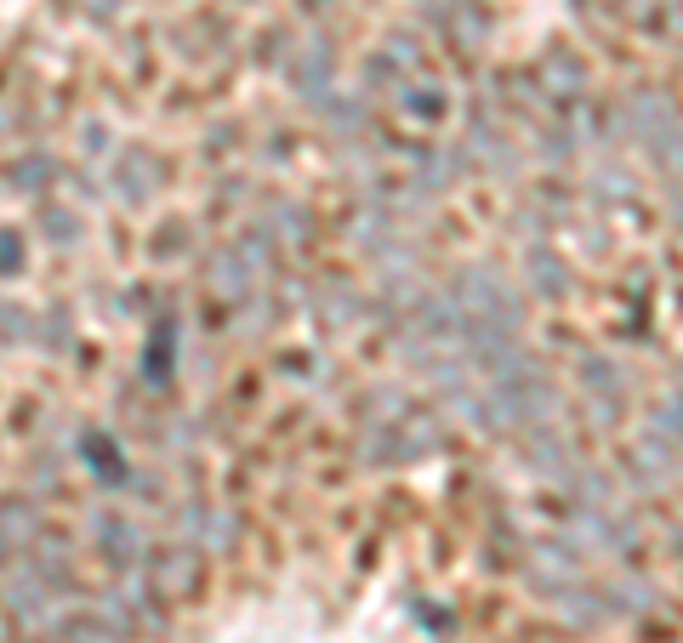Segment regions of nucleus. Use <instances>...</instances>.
I'll use <instances>...</instances> for the list:
<instances>
[{
	"label": "nucleus",
	"instance_id": "f257e3e1",
	"mask_svg": "<svg viewBox=\"0 0 683 643\" xmlns=\"http://www.w3.org/2000/svg\"><path fill=\"white\" fill-rule=\"evenodd\" d=\"M455 313L462 319H485V325H501V331H519V296L501 285V274L490 268H467L462 285H455Z\"/></svg>",
	"mask_w": 683,
	"mask_h": 643
},
{
	"label": "nucleus",
	"instance_id": "f03ea898",
	"mask_svg": "<svg viewBox=\"0 0 683 643\" xmlns=\"http://www.w3.org/2000/svg\"><path fill=\"white\" fill-rule=\"evenodd\" d=\"M291 81H296V91L308 97V103H319V97L331 91V46H325V40L302 46L296 63H291Z\"/></svg>",
	"mask_w": 683,
	"mask_h": 643
},
{
	"label": "nucleus",
	"instance_id": "7ed1b4c3",
	"mask_svg": "<svg viewBox=\"0 0 683 643\" xmlns=\"http://www.w3.org/2000/svg\"><path fill=\"white\" fill-rule=\"evenodd\" d=\"M114 183H120V194H125L132 206H143V200H148V188L160 183V160L148 154V148H125L120 165H114Z\"/></svg>",
	"mask_w": 683,
	"mask_h": 643
},
{
	"label": "nucleus",
	"instance_id": "20e7f679",
	"mask_svg": "<svg viewBox=\"0 0 683 643\" xmlns=\"http://www.w3.org/2000/svg\"><path fill=\"white\" fill-rule=\"evenodd\" d=\"M541 74L552 81V97H575L581 86H587V69H581V58H570V52H547Z\"/></svg>",
	"mask_w": 683,
	"mask_h": 643
},
{
	"label": "nucleus",
	"instance_id": "39448f33",
	"mask_svg": "<svg viewBox=\"0 0 683 643\" xmlns=\"http://www.w3.org/2000/svg\"><path fill=\"white\" fill-rule=\"evenodd\" d=\"M86 461H92V473H103V479H120V473H125L120 450H114L103 433H86Z\"/></svg>",
	"mask_w": 683,
	"mask_h": 643
},
{
	"label": "nucleus",
	"instance_id": "423d86ee",
	"mask_svg": "<svg viewBox=\"0 0 683 643\" xmlns=\"http://www.w3.org/2000/svg\"><path fill=\"white\" fill-rule=\"evenodd\" d=\"M581 382H587V387H598V393H603V405H615L621 393H626L621 370H603V359H587V364H581Z\"/></svg>",
	"mask_w": 683,
	"mask_h": 643
},
{
	"label": "nucleus",
	"instance_id": "0eeeda50",
	"mask_svg": "<svg viewBox=\"0 0 683 643\" xmlns=\"http://www.w3.org/2000/svg\"><path fill=\"white\" fill-rule=\"evenodd\" d=\"M97 535H103V558L109 564H132V530H125V524H109V518H103V524H97Z\"/></svg>",
	"mask_w": 683,
	"mask_h": 643
},
{
	"label": "nucleus",
	"instance_id": "6e6552de",
	"mask_svg": "<svg viewBox=\"0 0 683 643\" xmlns=\"http://www.w3.org/2000/svg\"><path fill=\"white\" fill-rule=\"evenodd\" d=\"M23 274V234L17 228H0V280Z\"/></svg>",
	"mask_w": 683,
	"mask_h": 643
},
{
	"label": "nucleus",
	"instance_id": "1a4fd4ad",
	"mask_svg": "<svg viewBox=\"0 0 683 643\" xmlns=\"http://www.w3.org/2000/svg\"><path fill=\"white\" fill-rule=\"evenodd\" d=\"M17 336H29V313L0 302V342H17Z\"/></svg>",
	"mask_w": 683,
	"mask_h": 643
},
{
	"label": "nucleus",
	"instance_id": "9d476101",
	"mask_svg": "<svg viewBox=\"0 0 683 643\" xmlns=\"http://www.w3.org/2000/svg\"><path fill=\"white\" fill-rule=\"evenodd\" d=\"M536 285H541V290H564V280H559V262H552L547 251H536Z\"/></svg>",
	"mask_w": 683,
	"mask_h": 643
},
{
	"label": "nucleus",
	"instance_id": "9b49d317",
	"mask_svg": "<svg viewBox=\"0 0 683 643\" xmlns=\"http://www.w3.org/2000/svg\"><path fill=\"white\" fill-rule=\"evenodd\" d=\"M40 177H46V160H29L12 171V188H40Z\"/></svg>",
	"mask_w": 683,
	"mask_h": 643
},
{
	"label": "nucleus",
	"instance_id": "f8f14e48",
	"mask_svg": "<svg viewBox=\"0 0 683 643\" xmlns=\"http://www.w3.org/2000/svg\"><path fill=\"white\" fill-rule=\"evenodd\" d=\"M74 234H81V228H74V217H63V211H52V239L63 245V239H74Z\"/></svg>",
	"mask_w": 683,
	"mask_h": 643
},
{
	"label": "nucleus",
	"instance_id": "ddd939ff",
	"mask_svg": "<svg viewBox=\"0 0 683 643\" xmlns=\"http://www.w3.org/2000/svg\"><path fill=\"white\" fill-rule=\"evenodd\" d=\"M86 7H92L97 17H103V12H120V0H86Z\"/></svg>",
	"mask_w": 683,
	"mask_h": 643
}]
</instances>
